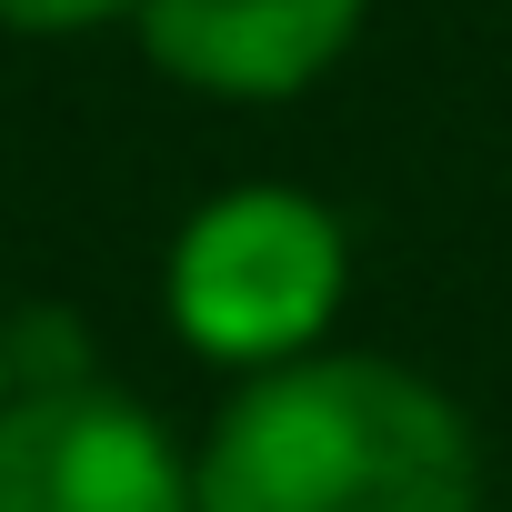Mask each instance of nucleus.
Segmentation results:
<instances>
[{
	"instance_id": "obj_1",
	"label": "nucleus",
	"mask_w": 512,
	"mask_h": 512,
	"mask_svg": "<svg viewBox=\"0 0 512 512\" xmlns=\"http://www.w3.org/2000/svg\"><path fill=\"white\" fill-rule=\"evenodd\" d=\"M191 512H482V432L432 372L322 342L231 382L191 442Z\"/></svg>"
},
{
	"instance_id": "obj_2",
	"label": "nucleus",
	"mask_w": 512,
	"mask_h": 512,
	"mask_svg": "<svg viewBox=\"0 0 512 512\" xmlns=\"http://www.w3.org/2000/svg\"><path fill=\"white\" fill-rule=\"evenodd\" d=\"M352 302V221L292 181L211 191L161 251V312L221 372H272L332 342Z\"/></svg>"
},
{
	"instance_id": "obj_3",
	"label": "nucleus",
	"mask_w": 512,
	"mask_h": 512,
	"mask_svg": "<svg viewBox=\"0 0 512 512\" xmlns=\"http://www.w3.org/2000/svg\"><path fill=\"white\" fill-rule=\"evenodd\" d=\"M0 512H191V442L111 372L0 402Z\"/></svg>"
},
{
	"instance_id": "obj_4",
	"label": "nucleus",
	"mask_w": 512,
	"mask_h": 512,
	"mask_svg": "<svg viewBox=\"0 0 512 512\" xmlns=\"http://www.w3.org/2000/svg\"><path fill=\"white\" fill-rule=\"evenodd\" d=\"M362 21H372V0H141L131 41L191 101L272 111L342 71Z\"/></svg>"
},
{
	"instance_id": "obj_5",
	"label": "nucleus",
	"mask_w": 512,
	"mask_h": 512,
	"mask_svg": "<svg viewBox=\"0 0 512 512\" xmlns=\"http://www.w3.org/2000/svg\"><path fill=\"white\" fill-rule=\"evenodd\" d=\"M141 0H0V31H21V41H91L111 21H131Z\"/></svg>"
},
{
	"instance_id": "obj_6",
	"label": "nucleus",
	"mask_w": 512,
	"mask_h": 512,
	"mask_svg": "<svg viewBox=\"0 0 512 512\" xmlns=\"http://www.w3.org/2000/svg\"><path fill=\"white\" fill-rule=\"evenodd\" d=\"M21 392V372H11V312H0V402Z\"/></svg>"
}]
</instances>
